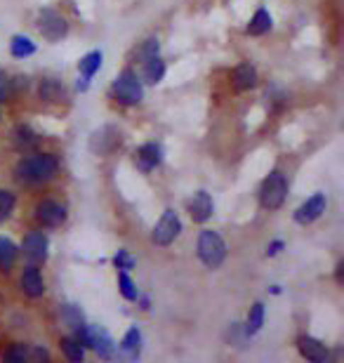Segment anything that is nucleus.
Returning <instances> with one entry per match:
<instances>
[{"mask_svg":"<svg viewBox=\"0 0 344 363\" xmlns=\"http://www.w3.org/2000/svg\"><path fill=\"white\" fill-rule=\"evenodd\" d=\"M5 97H7V78L3 71H0V99H5Z\"/></svg>","mask_w":344,"mask_h":363,"instance_id":"31","label":"nucleus"},{"mask_svg":"<svg viewBox=\"0 0 344 363\" xmlns=\"http://www.w3.org/2000/svg\"><path fill=\"white\" fill-rule=\"evenodd\" d=\"M233 88H236L238 92H245L257 85V71H255V67H250V64H238L236 69H233Z\"/></svg>","mask_w":344,"mask_h":363,"instance_id":"13","label":"nucleus"},{"mask_svg":"<svg viewBox=\"0 0 344 363\" xmlns=\"http://www.w3.org/2000/svg\"><path fill=\"white\" fill-rule=\"evenodd\" d=\"M12 210H14V194L7 191V189H0V222L7 220Z\"/></svg>","mask_w":344,"mask_h":363,"instance_id":"24","label":"nucleus"},{"mask_svg":"<svg viewBox=\"0 0 344 363\" xmlns=\"http://www.w3.org/2000/svg\"><path fill=\"white\" fill-rule=\"evenodd\" d=\"M40 97L48 99V101H62L64 99V88L52 78H48V81L40 83Z\"/></svg>","mask_w":344,"mask_h":363,"instance_id":"22","label":"nucleus"},{"mask_svg":"<svg viewBox=\"0 0 344 363\" xmlns=\"http://www.w3.org/2000/svg\"><path fill=\"white\" fill-rule=\"evenodd\" d=\"M17 144L19 147H31V144H35V135L28 128H19L17 130Z\"/></svg>","mask_w":344,"mask_h":363,"instance_id":"29","label":"nucleus"},{"mask_svg":"<svg viewBox=\"0 0 344 363\" xmlns=\"http://www.w3.org/2000/svg\"><path fill=\"white\" fill-rule=\"evenodd\" d=\"M35 220H38L43 227H60V224L67 220V210L55 201H40L38 208H35Z\"/></svg>","mask_w":344,"mask_h":363,"instance_id":"8","label":"nucleus"},{"mask_svg":"<svg viewBox=\"0 0 344 363\" xmlns=\"http://www.w3.org/2000/svg\"><path fill=\"white\" fill-rule=\"evenodd\" d=\"M10 50L17 60H24V57H31L35 52V45L31 38H26V35H14L10 43Z\"/></svg>","mask_w":344,"mask_h":363,"instance_id":"19","label":"nucleus"},{"mask_svg":"<svg viewBox=\"0 0 344 363\" xmlns=\"http://www.w3.org/2000/svg\"><path fill=\"white\" fill-rule=\"evenodd\" d=\"M163 76H165V62L160 60V57H149L146 60V67H144V78H146V83H151V85H156L163 81Z\"/></svg>","mask_w":344,"mask_h":363,"instance_id":"15","label":"nucleus"},{"mask_svg":"<svg viewBox=\"0 0 344 363\" xmlns=\"http://www.w3.org/2000/svg\"><path fill=\"white\" fill-rule=\"evenodd\" d=\"M156 55H158V40L156 38H149L137 52L139 60H149V57H156Z\"/></svg>","mask_w":344,"mask_h":363,"instance_id":"28","label":"nucleus"},{"mask_svg":"<svg viewBox=\"0 0 344 363\" xmlns=\"http://www.w3.org/2000/svg\"><path fill=\"white\" fill-rule=\"evenodd\" d=\"M62 350L67 354V359L73 363H80L85 359V347L78 337H64L62 340Z\"/></svg>","mask_w":344,"mask_h":363,"instance_id":"18","label":"nucleus"},{"mask_svg":"<svg viewBox=\"0 0 344 363\" xmlns=\"http://www.w3.org/2000/svg\"><path fill=\"white\" fill-rule=\"evenodd\" d=\"M163 151H160V147L158 144H153V142H149V144H144V147H139L137 151H135V163H137V168L142 170V172H149V170H153L156 165L160 163V156Z\"/></svg>","mask_w":344,"mask_h":363,"instance_id":"11","label":"nucleus"},{"mask_svg":"<svg viewBox=\"0 0 344 363\" xmlns=\"http://www.w3.org/2000/svg\"><path fill=\"white\" fill-rule=\"evenodd\" d=\"M21 288H24V293L28 297H40L45 293V281H43L40 272L33 269V267H28V269L21 274Z\"/></svg>","mask_w":344,"mask_h":363,"instance_id":"14","label":"nucleus"},{"mask_svg":"<svg viewBox=\"0 0 344 363\" xmlns=\"http://www.w3.org/2000/svg\"><path fill=\"white\" fill-rule=\"evenodd\" d=\"M113 262H116V267H118V269H123V272H128V269H133V267H135V259H133V255H130L128 250H118V252H116Z\"/></svg>","mask_w":344,"mask_h":363,"instance_id":"27","label":"nucleus"},{"mask_svg":"<svg viewBox=\"0 0 344 363\" xmlns=\"http://www.w3.org/2000/svg\"><path fill=\"white\" fill-rule=\"evenodd\" d=\"M118 283H121V293H123V297H126V300H137L139 293H137L135 283L130 281V276H128L126 272H123V274L118 276Z\"/></svg>","mask_w":344,"mask_h":363,"instance_id":"25","label":"nucleus"},{"mask_svg":"<svg viewBox=\"0 0 344 363\" xmlns=\"http://www.w3.org/2000/svg\"><path fill=\"white\" fill-rule=\"evenodd\" d=\"M262 321H265V304H255L250 309V316H248V325H245V333L248 335H255V333H260L262 328Z\"/></svg>","mask_w":344,"mask_h":363,"instance_id":"23","label":"nucleus"},{"mask_svg":"<svg viewBox=\"0 0 344 363\" xmlns=\"http://www.w3.org/2000/svg\"><path fill=\"white\" fill-rule=\"evenodd\" d=\"M326 206H328V201H326L323 194L311 196L309 201L302 203V206L295 210V222L297 224H311V222H316L318 217L326 213Z\"/></svg>","mask_w":344,"mask_h":363,"instance_id":"7","label":"nucleus"},{"mask_svg":"<svg viewBox=\"0 0 344 363\" xmlns=\"http://www.w3.org/2000/svg\"><path fill=\"white\" fill-rule=\"evenodd\" d=\"M187 208L194 222H206L212 215V199L206 191H199V194H194V199H189Z\"/></svg>","mask_w":344,"mask_h":363,"instance_id":"12","label":"nucleus"},{"mask_svg":"<svg viewBox=\"0 0 344 363\" xmlns=\"http://www.w3.org/2000/svg\"><path fill=\"white\" fill-rule=\"evenodd\" d=\"M14 259H17V245H14L10 238H3L0 236V269L3 272H10Z\"/></svg>","mask_w":344,"mask_h":363,"instance_id":"17","label":"nucleus"},{"mask_svg":"<svg viewBox=\"0 0 344 363\" xmlns=\"http://www.w3.org/2000/svg\"><path fill=\"white\" fill-rule=\"evenodd\" d=\"M199 257L208 269H217L226 257V245L217 231H203L199 238Z\"/></svg>","mask_w":344,"mask_h":363,"instance_id":"2","label":"nucleus"},{"mask_svg":"<svg viewBox=\"0 0 344 363\" xmlns=\"http://www.w3.org/2000/svg\"><path fill=\"white\" fill-rule=\"evenodd\" d=\"M24 255L31 262H43L48 257V236L43 231H31L24 238Z\"/></svg>","mask_w":344,"mask_h":363,"instance_id":"9","label":"nucleus"},{"mask_svg":"<svg viewBox=\"0 0 344 363\" xmlns=\"http://www.w3.org/2000/svg\"><path fill=\"white\" fill-rule=\"evenodd\" d=\"M111 94L121 101V104H139L142 97H144V88H142V83H139L135 71L128 69L113 81Z\"/></svg>","mask_w":344,"mask_h":363,"instance_id":"3","label":"nucleus"},{"mask_svg":"<svg viewBox=\"0 0 344 363\" xmlns=\"http://www.w3.org/2000/svg\"><path fill=\"white\" fill-rule=\"evenodd\" d=\"M269 28H272V14H269L265 7H260V10L255 12V17L250 19V24H248V33H250V35H265Z\"/></svg>","mask_w":344,"mask_h":363,"instance_id":"16","label":"nucleus"},{"mask_svg":"<svg viewBox=\"0 0 344 363\" xmlns=\"http://www.w3.org/2000/svg\"><path fill=\"white\" fill-rule=\"evenodd\" d=\"M281 248H283V243H281V241H276V243H272V245H269L267 255H276V252L281 250Z\"/></svg>","mask_w":344,"mask_h":363,"instance_id":"32","label":"nucleus"},{"mask_svg":"<svg viewBox=\"0 0 344 363\" xmlns=\"http://www.w3.org/2000/svg\"><path fill=\"white\" fill-rule=\"evenodd\" d=\"M285 194H288V182H285L283 172L274 170L272 175L265 179V184L260 189V201H262V208L267 210H278L283 206L285 201Z\"/></svg>","mask_w":344,"mask_h":363,"instance_id":"4","label":"nucleus"},{"mask_svg":"<svg viewBox=\"0 0 344 363\" xmlns=\"http://www.w3.org/2000/svg\"><path fill=\"white\" fill-rule=\"evenodd\" d=\"M297 350L299 354L306 359V361H314V363H323L328 359V350L323 342H318L316 337H309V335H302L297 340Z\"/></svg>","mask_w":344,"mask_h":363,"instance_id":"10","label":"nucleus"},{"mask_svg":"<svg viewBox=\"0 0 344 363\" xmlns=\"http://www.w3.org/2000/svg\"><path fill=\"white\" fill-rule=\"evenodd\" d=\"M62 316L64 321H67L71 328H78V325H83V314L73 307V304H67V307H62Z\"/></svg>","mask_w":344,"mask_h":363,"instance_id":"26","label":"nucleus"},{"mask_svg":"<svg viewBox=\"0 0 344 363\" xmlns=\"http://www.w3.org/2000/svg\"><path fill=\"white\" fill-rule=\"evenodd\" d=\"M101 67V52H90V55H85L83 60H80L78 64V69H80V74H83L85 78H92L94 76V71H97Z\"/></svg>","mask_w":344,"mask_h":363,"instance_id":"21","label":"nucleus"},{"mask_svg":"<svg viewBox=\"0 0 344 363\" xmlns=\"http://www.w3.org/2000/svg\"><path fill=\"white\" fill-rule=\"evenodd\" d=\"M57 158L52 154H35L28 158H21L14 168V175L21 182V184H43V182H50L57 175Z\"/></svg>","mask_w":344,"mask_h":363,"instance_id":"1","label":"nucleus"},{"mask_svg":"<svg viewBox=\"0 0 344 363\" xmlns=\"http://www.w3.org/2000/svg\"><path fill=\"white\" fill-rule=\"evenodd\" d=\"M139 350H142V333L137 328H130L128 335L123 337V352H126L130 359H137Z\"/></svg>","mask_w":344,"mask_h":363,"instance_id":"20","label":"nucleus"},{"mask_svg":"<svg viewBox=\"0 0 344 363\" xmlns=\"http://www.w3.org/2000/svg\"><path fill=\"white\" fill-rule=\"evenodd\" d=\"M24 359H26V350H24V345L12 347V350L5 354V361H17V363H21Z\"/></svg>","mask_w":344,"mask_h":363,"instance_id":"30","label":"nucleus"},{"mask_svg":"<svg viewBox=\"0 0 344 363\" xmlns=\"http://www.w3.org/2000/svg\"><path fill=\"white\" fill-rule=\"evenodd\" d=\"M38 31L43 33V38L55 43L67 35L69 24H67V19H64L62 14H57L55 10H43L38 17Z\"/></svg>","mask_w":344,"mask_h":363,"instance_id":"5","label":"nucleus"},{"mask_svg":"<svg viewBox=\"0 0 344 363\" xmlns=\"http://www.w3.org/2000/svg\"><path fill=\"white\" fill-rule=\"evenodd\" d=\"M182 231V222L174 210H165V215L160 217V222L153 229V243L156 245H170L174 238L179 236Z\"/></svg>","mask_w":344,"mask_h":363,"instance_id":"6","label":"nucleus"}]
</instances>
